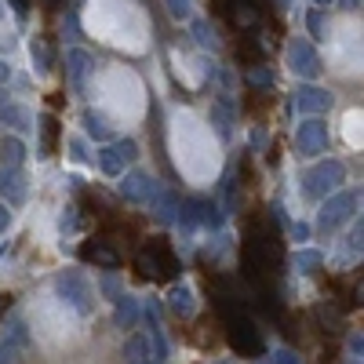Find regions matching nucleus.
<instances>
[{"mask_svg":"<svg viewBox=\"0 0 364 364\" xmlns=\"http://www.w3.org/2000/svg\"><path fill=\"white\" fill-rule=\"evenodd\" d=\"M277 4H281V8H284V4H288V0H277Z\"/></svg>","mask_w":364,"mask_h":364,"instance_id":"a18cd8bd","label":"nucleus"},{"mask_svg":"<svg viewBox=\"0 0 364 364\" xmlns=\"http://www.w3.org/2000/svg\"><path fill=\"white\" fill-rule=\"evenodd\" d=\"M0 197H4L8 204L26 200V178L18 175V168H0Z\"/></svg>","mask_w":364,"mask_h":364,"instance_id":"9b49d317","label":"nucleus"},{"mask_svg":"<svg viewBox=\"0 0 364 364\" xmlns=\"http://www.w3.org/2000/svg\"><path fill=\"white\" fill-rule=\"evenodd\" d=\"M149 204H154V215H157L161 223H171V219H175V211H178V200H175L171 193H164L161 186L154 190V197H149Z\"/></svg>","mask_w":364,"mask_h":364,"instance_id":"a211bd4d","label":"nucleus"},{"mask_svg":"<svg viewBox=\"0 0 364 364\" xmlns=\"http://www.w3.org/2000/svg\"><path fill=\"white\" fill-rule=\"evenodd\" d=\"M328 4H336V0H314V8H321V11H324Z\"/></svg>","mask_w":364,"mask_h":364,"instance_id":"a19ab883","label":"nucleus"},{"mask_svg":"<svg viewBox=\"0 0 364 364\" xmlns=\"http://www.w3.org/2000/svg\"><path fill=\"white\" fill-rule=\"evenodd\" d=\"M321 262H324V259H321V252H299V255H295V266H299V273H314Z\"/></svg>","mask_w":364,"mask_h":364,"instance_id":"bb28decb","label":"nucleus"},{"mask_svg":"<svg viewBox=\"0 0 364 364\" xmlns=\"http://www.w3.org/2000/svg\"><path fill=\"white\" fill-rule=\"evenodd\" d=\"M193 306H197V302H193V291H190L186 284H175V288L168 291V310H171L175 317H190Z\"/></svg>","mask_w":364,"mask_h":364,"instance_id":"dca6fc26","label":"nucleus"},{"mask_svg":"<svg viewBox=\"0 0 364 364\" xmlns=\"http://www.w3.org/2000/svg\"><path fill=\"white\" fill-rule=\"evenodd\" d=\"M124 364H142V360H149V339L146 336H132L128 343H124Z\"/></svg>","mask_w":364,"mask_h":364,"instance_id":"aec40b11","label":"nucleus"},{"mask_svg":"<svg viewBox=\"0 0 364 364\" xmlns=\"http://www.w3.org/2000/svg\"><path fill=\"white\" fill-rule=\"evenodd\" d=\"M135 269L142 273V277H154V281H171L178 273V259L175 252L168 248V240H149V245L135 255Z\"/></svg>","mask_w":364,"mask_h":364,"instance_id":"f03ea898","label":"nucleus"},{"mask_svg":"<svg viewBox=\"0 0 364 364\" xmlns=\"http://www.w3.org/2000/svg\"><path fill=\"white\" fill-rule=\"evenodd\" d=\"M273 364H302L291 350H277V353H273Z\"/></svg>","mask_w":364,"mask_h":364,"instance_id":"2f4dec72","label":"nucleus"},{"mask_svg":"<svg viewBox=\"0 0 364 364\" xmlns=\"http://www.w3.org/2000/svg\"><path fill=\"white\" fill-rule=\"evenodd\" d=\"M8 310V295H0V314H4Z\"/></svg>","mask_w":364,"mask_h":364,"instance_id":"79ce46f5","label":"nucleus"},{"mask_svg":"<svg viewBox=\"0 0 364 364\" xmlns=\"http://www.w3.org/2000/svg\"><path fill=\"white\" fill-rule=\"evenodd\" d=\"M142 364H161V360H154V357H149V360H142Z\"/></svg>","mask_w":364,"mask_h":364,"instance_id":"c03bdc74","label":"nucleus"},{"mask_svg":"<svg viewBox=\"0 0 364 364\" xmlns=\"http://www.w3.org/2000/svg\"><path fill=\"white\" fill-rule=\"evenodd\" d=\"M339 4H343V8H350V11H353V8H360V0H339Z\"/></svg>","mask_w":364,"mask_h":364,"instance_id":"ea45409f","label":"nucleus"},{"mask_svg":"<svg viewBox=\"0 0 364 364\" xmlns=\"http://www.w3.org/2000/svg\"><path fill=\"white\" fill-rule=\"evenodd\" d=\"M84 128H87V135H95L99 142H106L109 139V124L99 117V113H84Z\"/></svg>","mask_w":364,"mask_h":364,"instance_id":"5701e85b","label":"nucleus"},{"mask_svg":"<svg viewBox=\"0 0 364 364\" xmlns=\"http://www.w3.org/2000/svg\"><path fill=\"white\" fill-rule=\"evenodd\" d=\"M95 161H99V171H102V175H109V178H120V175H124V161H120L117 146H106V149H99V154H95Z\"/></svg>","mask_w":364,"mask_h":364,"instance_id":"f3484780","label":"nucleus"},{"mask_svg":"<svg viewBox=\"0 0 364 364\" xmlns=\"http://www.w3.org/2000/svg\"><path fill=\"white\" fill-rule=\"evenodd\" d=\"M168 4V11L175 15V18H190V8H193V0H164Z\"/></svg>","mask_w":364,"mask_h":364,"instance_id":"c756f323","label":"nucleus"},{"mask_svg":"<svg viewBox=\"0 0 364 364\" xmlns=\"http://www.w3.org/2000/svg\"><path fill=\"white\" fill-rule=\"evenodd\" d=\"M219 310L226 314V339H230V346L240 357H262V336H259V328L245 314H237L230 302H226V295L219 299Z\"/></svg>","mask_w":364,"mask_h":364,"instance_id":"f257e3e1","label":"nucleus"},{"mask_svg":"<svg viewBox=\"0 0 364 364\" xmlns=\"http://www.w3.org/2000/svg\"><path fill=\"white\" fill-rule=\"evenodd\" d=\"M291 109H295L299 117H321V113L331 109V95H328L324 87L306 84V87H299L295 95H291Z\"/></svg>","mask_w":364,"mask_h":364,"instance_id":"6e6552de","label":"nucleus"},{"mask_svg":"<svg viewBox=\"0 0 364 364\" xmlns=\"http://www.w3.org/2000/svg\"><path fill=\"white\" fill-rule=\"evenodd\" d=\"M113 302H117V314H113L117 317V328H135L139 324V299L120 291Z\"/></svg>","mask_w":364,"mask_h":364,"instance_id":"4468645a","label":"nucleus"},{"mask_svg":"<svg viewBox=\"0 0 364 364\" xmlns=\"http://www.w3.org/2000/svg\"><path fill=\"white\" fill-rule=\"evenodd\" d=\"M154 190H157V182L146 171H128L124 178H120V197L132 200V204H146L149 197H154Z\"/></svg>","mask_w":364,"mask_h":364,"instance_id":"1a4fd4ad","label":"nucleus"},{"mask_svg":"<svg viewBox=\"0 0 364 364\" xmlns=\"http://www.w3.org/2000/svg\"><path fill=\"white\" fill-rule=\"evenodd\" d=\"M328 124L321 117H302V124L295 128V149L302 157H321L328 154Z\"/></svg>","mask_w":364,"mask_h":364,"instance_id":"423d86ee","label":"nucleus"},{"mask_svg":"<svg viewBox=\"0 0 364 364\" xmlns=\"http://www.w3.org/2000/svg\"><path fill=\"white\" fill-rule=\"evenodd\" d=\"M0 18H4V8H0Z\"/></svg>","mask_w":364,"mask_h":364,"instance_id":"49530a36","label":"nucleus"},{"mask_svg":"<svg viewBox=\"0 0 364 364\" xmlns=\"http://www.w3.org/2000/svg\"><path fill=\"white\" fill-rule=\"evenodd\" d=\"M4 80H11V66H8V63H0V84H4Z\"/></svg>","mask_w":364,"mask_h":364,"instance_id":"4c0bfd02","label":"nucleus"},{"mask_svg":"<svg viewBox=\"0 0 364 364\" xmlns=\"http://www.w3.org/2000/svg\"><path fill=\"white\" fill-rule=\"evenodd\" d=\"M22 164H26V142L8 135L0 142V168H22Z\"/></svg>","mask_w":364,"mask_h":364,"instance_id":"2eb2a0df","label":"nucleus"},{"mask_svg":"<svg viewBox=\"0 0 364 364\" xmlns=\"http://www.w3.org/2000/svg\"><path fill=\"white\" fill-rule=\"evenodd\" d=\"M55 291L63 295V299L70 302V306H73L80 317H87V314H91V306H95V295H91V284H87L84 273H77V269L58 273V277H55Z\"/></svg>","mask_w":364,"mask_h":364,"instance_id":"39448f33","label":"nucleus"},{"mask_svg":"<svg viewBox=\"0 0 364 364\" xmlns=\"http://www.w3.org/2000/svg\"><path fill=\"white\" fill-rule=\"evenodd\" d=\"M11 226V211H8V204H0V233H4Z\"/></svg>","mask_w":364,"mask_h":364,"instance_id":"c9c22d12","label":"nucleus"},{"mask_svg":"<svg viewBox=\"0 0 364 364\" xmlns=\"http://www.w3.org/2000/svg\"><path fill=\"white\" fill-rule=\"evenodd\" d=\"M288 70L302 80H317L321 77V55L314 51L310 41H291L288 44Z\"/></svg>","mask_w":364,"mask_h":364,"instance_id":"0eeeda50","label":"nucleus"},{"mask_svg":"<svg viewBox=\"0 0 364 364\" xmlns=\"http://www.w3.org/2000/svg\"><path fill=\"white\" fill-rule=\"evenodd\" d=\"M80 259H84V262H95V266H102V269H117V266H120V255L109 248V240H102V237L80 245Z\"/></svg>","mask_w":364,"mask_h":364,"instance_id":"9d476101","label":"nucleus"},{"mask_svg":"<svg viewBox=\"0 0 364 364\" xmlns=\"http://www.w3.org/2000/svg\"><path fill=\"white\" fill-rule=\"evenodd\" d=\"M190 29H193V37H197V44H200V48H208V51H215V48H219V37H215V29H211V26H208L204 18H197V22H193Z\"/></svg>","mask_w":364,"mask_h":364,"instance_id":"4be33fe9","label":"nucleus"},{"mask_svg":"<svg viewBox=\"0 0 364 364\" xmlns=\"http://www.w3.org/2000/svg\"><path fill=\"white\" fill-rule=\"evenodd\" d=\"M11 8H15L18 18H26V15H29V0H11Z\"/></svg>","mask_w":364,"mask_h":364,"instance_id":"e433bc0d","label":"nucleus"},{"mask_svg":"<svg viewBox=\"0 0 364 364\" xmlns=\"http://www.w3.org/2000/svg\"><path fill=\"white\" fill-rule=\"evenodd\" d=\"M15 353H18V346L15 343H0V364H15Z\"/></svg>","mask_w":364,"mask_h":364,"instance_id":"7c9ffc66","label":"nucleus"},{"mask_svg":"<svg viewBox=\"0 0 364 364\" xmlns=\"http://www.w3.org/2000/svg\"><path fill=\"white\" fill-rule=\"evenodd\" d=\"M77 230V208H66V215H63V233Z\"/></svg>","mask_w":364,"mask_h":364,"instance_id":"473e14b6","label":"nucleus"},{"mask_svg":"<svg viewBox=\"0 0 364 364\" xmlns=\"http://www.w3.org/2000/svg\"><path fill=\"white\" fill-rule=\"evenodd\" d=\"M66 73H70V84H73V87H84V77L91 73V55L80 51V48H73V51L66 55Z\"/></svg>","mask_w":364,"mask_h":364,"instance_id":"f8f14e48","label":"nucleus"},{"mask_svg":"<svg viewBox=\"0 0 364 364\" xmlns=\"http://www.w3.org/2000/svg\"><path fill=\"white\" fill-rule=\"evenodd\" d=\"M248 84H252V87L269 91V87H273V73H269L266 66H252V70H248Z\"/></svg>","mask_w":364,"mask_h":364,"instance_id":"a878e982","label":"nucleus"},{"mask_svg":"<svg viewBox=\"0 0 364 364\" xmlns=\"http://www.w3.org/2000/svg\"><path fill=\"white\" fill-rule=\"evenodd\" d=\"M41 135H44L41 157H51V154H55V142H58V120H55V117H44V120H41Z\"/></svg>","mask_w":364,"mask_h":364,"instance_id":"412c9836","label":"nucleus"},{"mask_svg":"<svg viewBox=\"0 0 364 364\" xmlns=\"http://www.w3.org/2000/svg\"><path fill=\"white\" fill-rule=\"evenodd\" d=\"M70 154H73V161H87V154H84V142H80V139H70Z\"/></svg>","mask_w":364,"mask_h":364,"instance_id":"72a5a7b5","label":"nucleus"},{"mask_svg":"<svg viewBox=\"0 0 364 364\" xmlns=\"http://www.w3.org/2000/svg\"><path fill=\"white\" fill-rule=\"evenodd\" d=\"M357 204H360V190H339V193L324 197V204H321V211H317V226H321L324 233L336 230V226H343L353 211H357Z\"/></svg>","mask_w":364,"mask_h":364,"instance_id":"20e7f679","label":"nucleus"},{"mask_svg":"<svg viewBox=\"0 0 364 364\" xmlns=\"http://www.w3.org/2000/svg\"><path fill=\"white\" fill-rule=\"evenodd\" d=\"M306 26H310V33H314V37H324V11L314 8V11L306 15Z\"/></svg>","mask_w":364,"mask_h":364,"instance_id":"c85d7f7f","label":"nucleus"},{"mask_svg":"<svg viewBox=\"0 0 364 364\" xmlns=\"http://www.w3.org/2000/svg\"><path fill=\"white\" fill-rule=\"evenodd\" d=\"M343 182H346V168L339 161H317L306 175H302V193L314 197V200H324V197L336 193Z\"/></svg>","mask_w":364,"mask_h":364,"instance_id":"7ed1b4c3","label":"nucleus"},{"mask_svg":"<svg viewBox=\"0 0 364 364\" xmlns=\"http://www.w3.org/2000/svg\"><path fill=\"white\" fill-rule=\"evenodd\" d=\"M0 102H8V95H4V87H0Z\"/></svg>","mask_w":364,"mask_h":364,"instance_id":"37998d69","label":"nucleus"},{"mask_svg":"<svg viewBox=\"0 0 364 364\" xmlns=\"http://www.w3.org/2000/svg\"><path fill=\"white\" fill-rule=\"evenodd\" d=\"M211 124H215L219 139H230V113H226L223 102H219V106H211Z\"/></svg>","mask_w":364,"mask_h":364,"instance_id":"b1692460","label":"nucleus"},{"mask_svg":"<svg viewBox=\"0 0 364 364\" xmlns=\"http://www.w3.org/2000/svg\"><path fill=\"white\" fill-rule=\"evenodd\" d=\"M48 8H51V11H58V8H66V0H48Z\"/></svg>","mask_w":364,"mask_h":364,"instance_id":"58836bf2","label":"nucleus"},{"mask_svg":"<svg viewBox=\"0 0 364 364\" xmlns=\"http://www.w3.org/2000/svg\"><path fill=\"white\" fill-rule=\"evenodd\" d=\"M0 124L15 128V132H29L33 128V117H29L22 106H15V102H0Z\"/></svg>","mask_w":364,"mask_h":364,"instance_id":"ddd939ff","label":"nucleus"},{"mask_svg":"<svg viewBox=\"0 0 364 364\" xmlns=\"http://www.w3.org/2000/svg\"><path fill=\"white\" fill-rule=\"evenodd\" d=\"M117 146V154H120V161H124V164H132L135 157H139V146L132 142V139H120V142H113Z\"/></svg>","mask_w":364,"mask_h":364,"instance_id":"cd10ccee","label":"nucleus"},{"mask_svg":"<svg viewBox=\"0 0 364 364\" xmlns=\"http://www.w3.org/2000/svg\"><path fill=\"white\" fill-rule=\"evenodd\" d=\"M237 58H240V66H262V44L255 41V37H240V44H237Z\"/></svg>","mask_w":364,"mask_h":364,"instance_id":"6ab92c4d","label":"nucleus"},{"mask_svg":"<svg viewBox=\"0 0 364 364\" xmlns=\"http://www.w3.org/2000/svg\"><path fill=\"white\" fill-rule=\"evenodd\" d=\"M29 51H33L37 70H41V73H48V70H51V51H48V44H44V41H33V44H29Z\"/></svg>","mask_w":364,"mask_h":364,"instance_id":"393cba45","label":"nucleus"},{"mask_svg":"<svg viewBox=\"0 0 364 364\" xmlns=\"http://www.w3.org/2000/svg\"><path fill=\"white\" fill-rule=\"evenodd\" d=\"M291 237H295V240H306V237H310V226H306V223H291Z\"/></svg>","mask_w":364,"mask_h":364,"instance_id":"f704fd0d","label":"nucleus"}]
</instances>
